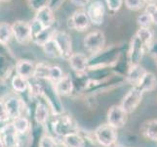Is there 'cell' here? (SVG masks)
Instances as JSON below:
<instances>
[{
  "label": "cell",
  "mask_w": 157,
  "mask_h": 147,
  "mask_svg": "<svg viewBox=\"0 0 157 147\" xmlns=\"http://www.w3.org/2000/svg\"><path fill=\"white\" fill-rule=\"evenodd\" d=\"M9 120V115L6 110L5 103L0 101V122H6Z\"/></svg>",
  "instance_id": "d590c367"
},
{
  "label": "cell",
  "mask_w": 157,
  "mask_h": 147,
  "mask_svg": "<svg viewBox=\"0 0 157 147\" xmlns=\"http://www.w3.org/2000/svg\"><path fill=\"white\" fill-rule=\"evenodd\" d=\"M138 23L140 26V28H149L152 25V21L147 13L144 12L138 17Z\"/></svg>",
  "instance_id": "1f68e13d"
},
{
  "label": "cell",
  "mask_w": 157,
  "mask_h": 147,
  "mask_svg": "<svg viewBox=\"0 0 157 147\" xmlns=\"http://www.w3.org/2000/svg\"><path fill=\"white\" fill-rule=\"evenodd\" d=\"M49 1L50 0H32L30 3V6L32 9H34L35 11H37L38 9L42 8L46 6V5L49 4Z\"/></svg>",
  "instance_id": "e575fe53"
},
{
  "label": "cell",
  "mask_w": 157,
  "mask_h": 147,
  "mask_svg": "<svg viewBox=\"0 0 157 147\" xmlns=\"http://www.w3.org/2000/svg\"><path fill=\"white\" fill-rule=\"evenodd\" d=\"M90 24L91 23L87 15V12H85L83 10L75 11L67 21L68 28L77 31H83L85 30H87Z\"/></svg>",
  "instance_id": "8992f818"
},
{
  "label": "cell",
  "mask_w": 157,
  "mask_h": 147,
  "mask_svg": "<svg viewBox=\"0 0 157 147\" xmlns=\"http://www.w3.org/2000/svg\"><path fill=\"white\" fill-rule=\"evenodd\" d=\"M68 62L73 71L77 73H82L88 67L89 59L83 53H72L68 58Z\"/></svg>",
  "instance_id": "8fae6325"
},
{
  "label": "cell",
  "mask_w": 157,
  "mask_h": 147,
  "mask_svg": "<svg viewBox=\"0 0 157 147\" xmlns=\"http://www.w3.org/2000/svg\"><path fill=\"white\" fill-rule=\"evenodd\" d=\"M34 19L39 21L40 23L44 26V28L54 27V24H55V22H56L54 11L48 6V5H46V6L42 7L36 11Z\"/></svg>",
  "instance_id": "30bf717a"
},
{
  "label": "cell",
  "mask_w": 157,
  "mask_h": 147,
  "mask_svg": "<svg viewBox=\"0 0 157 147\" xmlns=\"http://www.w3.org/2000/svg\"><path fill=\"white\" fill-rule=\"evenodd\" d=\"M42 47L45 54L47 56H49L50 58H62L61 50H59L57 42L54 39V37L47 43H45Z\"/></svg>",
  "instance_id": "44dd1931"
},
{
  "label": "cell",
  "mask_w": 157,
  "mask_h": 147,
  "mask_svg": "<svg viewBox=\"0 0 157 147\" xmlns=\"http://www.w3.org/2000/svg\"><path fill=\"white\" fill-rule=\"evenodd\" d=\"M136 86L143 92L144 94L145 92H151L156 88L157 79L152 73L147 72Z\"/></svg>",
  "instance_id": "7c38bea8"
},
{
  "label": "cell",
  "mask_w": 157,
  "mask_h": 147,
  "mask_svg": "<svg viewBox=\"0 0 157 147\" xmlns=\"http://www.w3.org/2000/svg\"><path fill=\"white\" fill-rule=\"evenodd\" d=\"M6 110L9 115V118H12L13 120L21 117V103L20 100L16 97H11L5 102Z\"/></svg>",
  "instance_id": "2e32d148"
},
{
  "label": "cell",
  "mask_w": 157,
  "mask_h": 147,
  "mask_svg": "<svg viewBox=\"0 0 157 147\" xmlns=\"http://www.w3.org/2000/svg\"><path fill=\"white\" fill-rule=\"evenodd\" d=\"M12 35H13L12 26L9 23H6V22L0 23V44L6 45L10 41Z\"/></svg>",
  "instance_id": "7402d4cb"
},
{
  "label": "cell",
  "mask_w": 157,
  "mask_h": 147,
  "mask_svg": "<svg viewBox=\"0 0 157 147\" xmlns=\"http://www.w3.org/2000/svg\"><path fill=\"white\" fill-rule=\"evenodd\" d=\"M50 68L51 66L45 63H39L35 66V71L33 77L36 79H44L49 80V74H50Z\"/></svg>",
  "instance_id": "d4e9b609"
},
{
  "label": "cell",
  "mask_w": 157,
  "mask_h": 147,
  "mask_svg": "<svg viewBox=\"0 0 157 147\" xmlns=\"http://www.w3.org/2000/svg\"><path fill=\"white\" fill-rule=\"evenodd\" d=\"M87 15L89 17L90 23L97 26L101 25L105 15V8L104 3L101 0H95V1H93L88 7Z\"/></svg>",
  "instance_id": "ba28073f"
},
{
  "label": "cell",
  "mask_w": 157,
  "mask_h": 147,
  "mask_svg": "<svg viewBox=\"0 0 157 147\" xmlns=\"http://www.w3.org/2000/svg\"><path fill=\"white\" fill-rule=\"evenodd\" d=\"M35 121L38 124H45L48 119V110L44 104L39 103L37 104L35 112H34Z\"/></svg>",
  "instance_id": "484cf974"
},
{
  "label": "cell",
  "mask_w": 157,
  "mask_h": 147,
  "mask_svg": "<svg viewBox=\"0 0 157 147\" xmlns=\"http://www.w3.org/2000/svg\"><path fill=\"white\" fill-rule=\"evenodd\" d=\"M12 31L15 39L21 44H25L31 39V31L29 23L23 20H18L13 23Z\"/></svg>",
  "instance_id": "277c9868"
},
{
  "label": "cell",
  "mask_w": 157,
  "mask_h": 147,
  "mask_svg": "<svg viewBox=\"0 0 157 147\" xmlns=\"http://www.w3.org/2000/svg\"><path fill=\"white\" fill-rule=\"evenodd\" d=\"M144 134L148 139L157 142V120H151L144 125Z\"/></svg>",
  "instance_id": "603a6c76"
},
{
  "label": "cell",
  "mask_w": 157,
  "mask_h": 147,
  "mask_svg": "<svg viewBox=\"0 0 157 147\" xmlns=\"http://www.w3.org/2000/svg\"><path fill=\"white\" fill-rule=\"evenodd\" d=\"M143 97H144L143 92L137 86H134L124 96L123 100L121 101L120 107L123 109V111L127 115L128 114H131L139 107V105L143 100Z\"/></svg>",
  "instance_id": "7a4b0ae2"
},
{
  "label": "cell",
  "mask_w": 157,
  "mask_h": 147,
  "mask_svg": "<svg viewBox=\"0 0 157 147\" xmlns=\"http://www.w3.org/2000/svg\"><path fill=\"white\" fill-rule=\"evenodd\" d=\"M12 126L15 129V130L19 133H25L28 132V129H29V122L28 121V119L25 117H18L14 119V121L12 123Z\"/></svg>",
  "instance_id": "cb8c5ba5"
},
{
  "label": "cell",
  "mask_w": 157,
  "mask_h": 147,
  "mask_svg": "<svg viewBox=\"0 0 157 147\" xmlns=\"http://www.w3.org/2000/svg\"><path fill=\"white\" fill-rule=\"evenodd\" d=\"M157 0H145V2L148 3V4H151V3H155Z\"/></svg>",
  "instance_id": "ab89813d"
},
{
  "label": "cell",
  "mask_w": 157,
  "mask_h": 147,
  "mask_svg": "<svg viewBox=\"0 0 157 147\" xmlns=\"http://www.w3.org/2000/svg\"><path fill=\"white\" fill-rule=\"evenodd\" d=\"M62 77H63L62 69L58 66H51L50 74H49V80H53L54 83H57L59 79H62Z\"/></svg>",
  "instance_id": "4dcf8cb0"
},
{
  "label": "cell",
  "mask_w": 157,
  "mask_h": 147,
  "mask_svg": "<svg viewBox=\"0 0 157 147\" xmlns=\"http://www.w3.org/2000/svg\"><path fill=\"white\" fill-rule=\"evenodd\" d=\"M147 2L145 0H125L126 7L132 11H139L143 9Z\"/></svg>",
  "instance_id": "f1b7e54d"
},
{
  "label": "cell",
  "mask_w": 157,
  "mask_h": 147,
  "mask_svg": "<svg viewBox=\"0 0 157 147\" xmlns=\"http://www.w3.org/2000/svg\"><path fill=\"white\" fill-rule=\"evenodd\" d=\"M3 140L5 146L16 147V144H17V132L13 128L12 124L6 126L3 129Z\"/></svg>",
  "instance_id": "e0dca14e"
},
{
  "label": "cell",
  "mask_w": 157,
  "mask_h": 147,
  "mask_svg": "<svg viewBox=\"0 0 157 147\" xmlns=\"http://www.w3.org/2000/svg\"><path fill=\"white\" fill-rule=\"evenodd\" d=\"M105 44V36L101 31H91L85 36L84 47L91 54H98Z\"/></svg>",
  "instance_id": "6da1fadb"
},
{
  "label": "cell",
  "mask_w": 157,
  "mask_h": 147,
  "mask_svg": "<svg viewBox=\"0 0 157 147\" xmlns=\"http://www.w3.org/2000/svg\"><path fill=\"white\" fill-rule=\"evenodd\" d=\"M54 39L61 50L62 58L68 59L72 54V41L70 35L64 31H56Z\"/></svg>",
  "instance_id": "52a82bcc"
},
{
  "label": "cell",
  "mask_w": 157,
  "mask_h": 147,
  "mask_svg": "<svg viewBox=\"0 0 157 147\" xmlns=\"http://www.w3.org/2000/svg\"><path fill=\"white\" fill-rule=\"evenodd\" d=\"M73 89V83L69 76H63L62 79H59L56 83V90L59 93L63 95H67L71 93Z\"/></svg>",
  "instance_id": "9a60e30c"
},
{
  "label": "cell",
  "mask_w": 157,
  "mask_h": 147,
  "mask_svg": "<svg viewBox=\"0 0 157 147\" xmlns=\"http://www.w3.org/2000/svg\"><path fill=\"white\" fill-rule=\"evenodd\" d=\"M12 86L13 88L18 92H24L26 90L29 86V81L26 79L21 77V76L16 75L12 80Z\"/></svg>",
  "instance_id": "4316f807"
},
{
  "label": "cell",
  "mask_w": 157,
  "mask_h": 147,
  "mask_svg": "<svg viewBox=\"0 0 157 147\" xmlns=\"http://www.w3.org/2000/svg\"><path fill=\"white\" fill-rule=\"evenodd\" d=\"M64 144L67 147H84L85 140L82 137L75 133H68L64 135Z\"/></svg>",
  "instance_id": "ffe728a7"
},
{
  "label": "cell",
  "mask_w": 157,
  "mask_h": 147,
  "mask_svg": "<svg viewBox=\"0 0 157 147\" xmlns=\"http://www.w3.org/2000/svg\"><path fill=\"white\" fill-rule=\"evenodd\" d=\"M55 34H56V31L54 30V27L45 28L32 41H33L37 45L43 46L45 43H47L48 41L53 39L54 35H55Z\"/></svg>",
  "instance_id": "ac0fdd59"
},
{
  "label": "cell",
  "mask_w": 157,
  "mask_h": 147,
  "mask_svg": "<svg viewBox=\"0 0 157 147\" xmlns=\"http://www.w3.org/2000/svg\"><path fill=\"white\" fill-rule=\"evenodd\" d=\"M63 2V0H50L49 4H48V6H49L54 11V10L58 9L59 6H61Z\"/></svg>",
  "instance_id": "8d00e7d4"
},
{
  "label": "cell",
  "mask_w": 157,
  "mask_h": 147,
  "mask_svg": "<svg viewBox=\"0 0 157 147\" xmlns=\"http://www.w3.org/2000/svg\"><path fill=\"white\" fill-rule=\"evenodd\" d=\"M144 12L149 15L151 21H152V24L157 26V5L155 3L147 4V6H145Z\"/></svg>",
  "instance_id": "f546056e"
},
{
  "label": "cell",
  "mask_w": 157,
  "mask_h": 147,
  "mask_svg": "<svg viewBox=\"0 0 157 147\" xmlns=\"http://www.w3.org/2000/svg\"><path fill=\"white\" fill-rule=\"evenodd\" d=\"M106 4L108 9L115 12V11H118L121 8L123 4V0H106Z\"/></svg>",
  "instance_id": "836d02e7"
},
{
  "label": "cell",
  "mask_w": 157,
  "mask_h": 147,
  "mask_svg": "<svg viewBox=\"0 0 157 147\" xmlns=\"http://www.w3.org/2000/svg\"><path fill=\"white\" fill-rule=\"evenodd\" d=\"M145 73H147V71H145L144 67L140 66V65L132 66V67H130L127 73V80L130 84H132L136 86L140 83V80H142V78L144 77Z\"/></svg>",
  "instance_id": "5bb4252c"
},
{
  "label": "cell",
  "mask_w": 157,
  "mask_h": 147,
  "mask_svg": "<svg viewBox=\"0 0 157 147\" xmlns=\"http://www.w3.org/2000/svg\"><path fill=\"white\" fill-rule=\"evenodd\" d=\"M16 71L18 76L28 80L29 78L33 77L35 66L29 60H21L16 65Z\"/></svg>",
  "instance_id": "4fadbf2b"
},
{
  "label": "cell",
  "mask_w": 157,
  "mask_h": 147,
  "mask_svg": "<svg viewBox=\"0 0 157 147\" xmlns=\"http://www.w3.org/2000/svg\"><path fill=\"white\" fill-rule=\"evenodd\" d=\"M0 1H3V2H8V1H11V0H0Z\"/></svg>",
  "instance_id": "60d3db41"
},
{
  "label": "cell",
  "mask_w": 157,
  "mask_h": 147,
  "mask_svg": "<svg viewBox=\"0 0 157 147\" xmlns=\"http://www.w3.org/2000/svg\"><path fill=\"white\" fill-rule=\"evenodd\" d=\"M136 36L142 41L144 47L150 48L153 41V32L149 28H140Z\"/></svg>",
  "instance_id": "d6986e66"
},
{
  "label": "cell",
  "mask_w": 157,
  "mask_h": 147,
  "mask_svg": "<svg viewBox=\"0 0 157 147\" xmlns=\"http://www.w3.org/2000/svg\"><path fill=\"white\" fill-rule=\"evenodd\" d=\"M39 147H56V143L52 137L48 135H43L40 139Z\"/></svg>",
  "instance_id": "d6a6232c"
},
{
  "label": "cell",
  "mask_w": 157,
  "mask_h": 147,
  "mask_svg": "<svg viewBox=\"0 0 157 147\" xmlns=\"http://www.w3.org/2000/svg\"><path fill=\"white\" fill-rule=\"evenodd\" d=\"M87 1H88V2H89V1H91V0H87Z\"/></svg>",
  "instance_id": "7bdbcfd3"
},
{
  "label": "cell",
  "mask_w": 157,
  "mask_h": 147,
  "mask_svg": "<svg viewBox=\"0 0 157 147\" xmlns=\"http://www.w3.org/2000/svg\"><path fill=\"white\" fill-rule=\"evenodd\" d=\"M71 1L76 5V6H80V7L85 6V5L88 3L87 0H71Z\"/></svg>",
  "instance_id": "74e56055"
},
{
  "label": "cell",
  "mask_w": 157,
  "mask_h": 147,
  "mask_svg": "<svg viewBox=\"0 0 157 147\" xmlns=\"http://www.w3.org/2000/svg\"><path fill=\"white\" fill-rule=\"evenodd\" d=\"M0 147H5V143H4V140L3 137L0 135Z\"/></svg>",
  "instance_id": "f35d334b"
},
{
  "label": "cell",
  "mask_w": 157,
  "mask_h": 147,
  "mask_svg": "<svg viewBox=\"0 0 157 147\" xmlns=\"http://www.w3.org/2000/svg\"><path fill=\"white\" fill-rule=\"evenodd\" d=\"M28 1H29V2H31V1H32V0H28Z\"/></svg>",
  "instance_id": "b9f144b4"
},
{
  "label": "cell",
  "mask_w": 157,
  "mask_h": 147,
  "mask_svg": "<svg viewBox=\"0 0 157 147\" xmlns=\"http://www.w3.org/2000/svg\"><path fill=\"white\" fill-rule=\"evenodd\" d=\"M144 45L142 43L138 37L135 35L132 39L131 47L129 51V63L130 66H137L140 65V61L143 60V57L144 55Z\"/></svg>",
  "instance_id": "9c48e42d"
},
{
  "label": "cell",
  "mask_w": 157,
  "mask_h": 147,
  "mask_svg": "<svg viewBox=\"0 0 157 147\" xmlns=\"http://www.w3.org/2000/svg\"><path fill=\"white\" fill-rule=\"evenodd\" d=\"M127 120V114L123 111L120 105H113L107 113V125L118 129L124 127Z\"/></svg>",
  "instance_id": "5b68a950"
},
{
  "label": "cell",
  "mask_w": 157,
  "mask_h": 147,
  "mask_svg": "<svg viewBox=\"0 0 157 147\" xmlns=\"http://www.w3.org/2000/svg\"><path fill=\"white\" fill-rule=\"evenodd\" d=\"M95 137L101 145L105 147H110L115 143L117 134L113 128L108 125H102L96 129Z\"/></svg>",
  "instance_id": "3957f363"
},
{
  "label": "cell",
  "mask_w": 157,
  "mask_h": 147,
  "mask_svg": "<svg viewBox=\"0 0 157 147\" xmlns=\"http://www.w3.org/2000/svg\"><path fill=\"white\" fill-rule=\"evenodd\" d=\"M29 25H30V31H31V40H33L45 28H44V26L36 19L32 20L31 23H29Z\"/></svg>",
  "instance_id": "83f0119b"
}]
</instances>
